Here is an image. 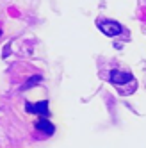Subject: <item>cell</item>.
<instances>
[{
	"instance_id": "cell-6",
	"label": "cell",
	"mask_w": 146,
	"mask_h": 148,
	"mask_svg": "<svg viewBox=\"0 0 146 148\" xmlns=\"http://www.w3.org/2000/svg\"><path fill=\"white\" fill-rule=\"evenodd\" d=\"M0 36H2V30H0Z\"/></svg>"
},
{
	"instance_id": "cell-5",
	"label": "cell",
	"mask_w": 146,
	"mask_h": 148,
	"mask_svg": "<svg viewBox=\"0 0 146 148\" xmlns=\"http://www.w3.org/2000/svg\"><path fill=\"white\" fill-rule=\"evenodd\" d=\"M41 80H43V77L41 75H32L25 84H23V89H29V88H32V86H36V84H39Z\"/></svg>"
},
{
	"instance_id": "cell-1",
	"label": "cell",
	"mask_w": 146,
	"mask_h": 148,
	"mask_svg": "<svg viewBox=\"0 0 146 148\" xmlns=\"http://www.w3.org/2000/svg\"><path fill=\"white\" fill-rule=\"evenodd\" d=\"M96 27L102 30V34H105L109 38H114V36H119L123 32V27L121 23H118L116 20H105V18H98L96 20Z\"/></svg>"
},
{
	"instance_id": "cell-4",
	"label": "cell",
	"mask_w": 146,
	"mask_h": 148,
	"mask_svg": "<svg viewBox=\"0 0 146 148\" xmlns=\"http://www.w3.org/2000/svg\"><path fill=\"white\" fill-rule=\"evenodd\" d=\"M36 129L41 130V132H45V134H48V136H52L55 132V127L52 125L50 120H38L36 121Z\"/></svg>"
},
{
	"instance_id": "cell-3",
	"label": "cell",
	"mask_w": 146,
	"mask_h": 148,
	"mask_svg": "<svg viewBox=\"0 0 146 148\" xmlns=\"http://www.w3.org/2000/svg\"><path fill=\"white\" fill-rule=\"evenodd\" d=\"M109 80L114 82V84H118V86H121V84H127V82H134V77L130 75V73H123L119 70H112Z\"/></svg>"
},
{
	"instance_id": "cell-2",
	"label": "cell",
	"mask_w": 146,
	"mask_h": 148,
	"mask_svg": "<svg viewBox=\"0 0 146 148\" xmlns=\"http://www.w3.org/2000/svg\"><path fill=\"white\" fill-rule=\"evenodd\" d=\"M25 109L27 112H32V114H41V116H48L50 114V107H48V100H41L38 103H25Z\"/></svg>"
}]
</instances>
